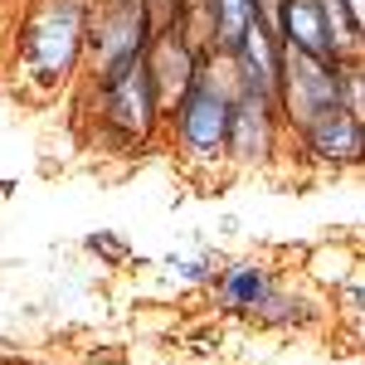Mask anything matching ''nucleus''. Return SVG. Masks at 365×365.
Instances as JSON below:
<instances>
[{
	"label": "nucleus",
	"mask_w": 365,
	"mask_h": 365,
	"mask_svg": "<svg viewBox=\"0 0 365 365\" xmlns=\"http://www.w3.org/2000/svg\"><path fill=\"white\" fill-rule=\"evenodd\" d=\"M83 0H44L34 15H29L25 25V58L29 68L39 73V83H54L58 73H68V63L78 58V49H83Z\"/></svg>",
	"instance_id": "1"
},
{
	"label": "nucleus",
	"mask_w": 365,
	"mask_h": 365,
	"mask_svg": "<svg viewBox=\"0 0 365 365\" xmlns=\"http://www.w3.org/2000/svg\"><path fill=\"white\" fill-rule=\"evenodd\" d=\"M278 103L297 127H307L327 108H346V63H322L292 44H282L278 63Z\"/></svg>",
	"instance_id": "2"
},
{
	"label": "nucleus",
	"mask_w": 365,
	"mask_h": 365,
	"mask_svg": "<svg viewBox=\"0 0 365 365\" xmlns=\"http://www.w3.org/2000/svg\"><path fill=\"white\" fill-rule=\"evenodd\" d=\"M175 127H180V141L195 156H225L229 151V93L195 78L175 98Z\"/></svg>",
	"instance_id": "3"
},
{
	"label": "nucleus",
	"mask_w": 365,
	"mask_h": 365,
	"mask_svg": "<svg viewBox=\"0 0 365 365\" xmlns=\"http://www.w3.org/2000/svg\"><path fill=\"white\" fill-rule=\"evenodd\" d=\"M103 103H108V117L113 127H122L127 137H141L151 127V117L161 108V93L151 83V63L146 54H137L127 68H117L113 78H103Z\"/></svg>",
	"instance_id": "4"
},
{
	"label": "nucleus",
	"mask_w": 365,
	"mask_h": 365,
	"mask_svg": "<svg viewBox=\"0 0 365 365\" xmlns=\"http://www.w3.org/2000/svg\"><path fill=\"white\" fill-rule=\"evenodd\" d=\"M93 44H98V63H103V78H113L117 68H127L137 54H146L151 44V15H146V0H113L103 25L93 29Z\"/></svg>",
	"instance_id": "5"
},
{
	"label": "nucleus",
	"mask_w": 365,
	"mask_h": 365,
	"mask_svg": "<svg viewBox=\"0 0 365 365\" xmlns=\"http://www.w3.org/2000/svg\"><path fill=\"white\" fill-rule=\"evenodd\" d=\"M273 108H278V98L253 93V88H239L229 98V156L263 161L273 151Z\"/></svg>",
	"instance_id": "6"
},
{
	"label": "nucleus",
	"mask_w": 365,
	"mask_h": 365,
	"mask_svg": "<svg viewBox=\"0 0 365 365\" xmlns=\"http://www.w3.org/2000/svg\"><path fill=\"white\" fill-rule=\"evenodd\" d=\"M302 137H307L312 156H322V161H356L361 156V117L346 113V108H327V113H317L302 127Z\"/></svg>",
	"instance_id": "7"
},
{
	"label": "nucleus",
	"mask_w": 365,
	"mask_h": 365,
	"mask_svg": "<svg viewBox=\"0 0 365 365\" xmlns=\"http://www.w3.org/2000/svg\"><path fill=\"white\" fill-rule=\"evenodd\" d=\"M210 20H215V44L234 54V44L244 39L253 20V0H210Z\"/></svg>",
	"instance_id": "8"
},
{
	"label": "nucleus",
	"mask_w": 365,
	"mask_h": 365,
	"mask_svg": "<svg viewBox=\"0 0 365 365\" xmlns=\"http://www.w3.org/2000/svg\"><path fill=\"white\" fill-rule=\"evenodd\" d=\"M268 292H273V282H268L263 268H253V263H239V268L225 273V302L229 307H253L258 312V302H263Z\"/></svg>",
	"instance_id": "9"
}]
</instances>
